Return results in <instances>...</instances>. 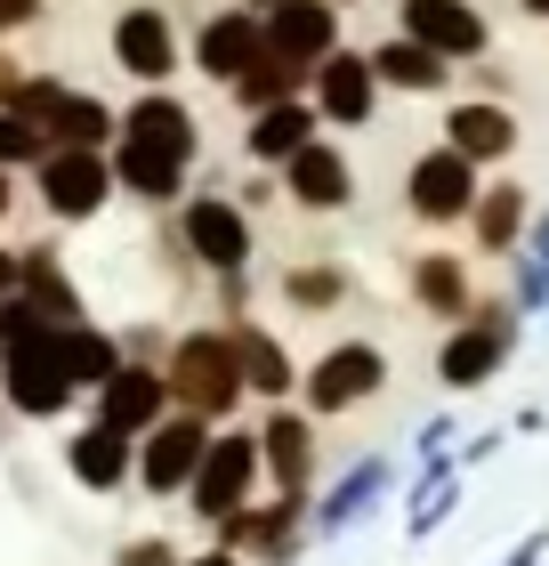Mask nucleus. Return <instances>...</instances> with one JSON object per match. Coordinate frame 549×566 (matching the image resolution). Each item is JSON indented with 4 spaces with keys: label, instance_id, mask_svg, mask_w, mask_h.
Instances as JSON below:
<instances>
[{
    "label": "nucleus",
    "instance_id": "nucleus-16",
    "mask_svg": "<svg viewBox=\"0 0 549 566\" xmlns=\"http://www.w3.org/2000/svg\"><path fill=\"white\" fill-rule=\"evenodd\" d=\"M444 146H461L468 163H509L517 154V114L502 106V97H461L453 114H444Z\"/></svg>",
    "mask_w": 549,
    "mask_h": 566
},
{
    "label": "nucleus",
    "instance_id": "nucleus-22",
    "mask_svg": "<svg viewBox=\"0 0 549 566\" xmlns=\"http://www.w3.org/2000/svg\"><path fill=\"white\" fill-rule=\"evenodd\" d=\"M219 543L226 551H258V558H292L299 551V494H283L275 510H234V518H219Z\"/></svg>",
    "mask_w": 549,
    "mask_h": 566
},
{
    "label": "nucleus",
    "instance_id": "nucleus-11",
    "mask_svg": "<svg viewBox=\"0 0 549 566\" xmlns=\"http://www.w3.org/2000/svg\"><path fill=\"white\" fill-rule=\"evenodd\" d=\"M17 114H33L49 130V146H106L114 138V114L97 106V97L65 90V82H24L17 90Z\"/></svg>",
    "mask_w": 549,
    "mask_h": 566
},
{
    "label": "nucleus",
    "instance_id": "nucleus-10",
    "mask_svg": "<svg viewBox=\"0 0 549 566\" xmlns=\"http://www.w3.org/2000/svg\"><path fill=\"white\" fill-rule=\"evenodd\" d=\"M397 24H404L412 41L444 49L453 65H477L485 49H493V24L477 17V0H397Z\"/></svg>",
    "mask_w": 549,
    "mask_h": 566
},
{
    "label": "nucleus",
    "instance_id": "nucleus-24",
    "mask_svg": "<svg viewBox=\"0 0 549 566\" xmlns=\"http://www.w3.org/2000/svg\"><path fill=\"white\" fill-rule=\"evenodd\" d=\"M65 461H73V478H82L89 494H114V485L138 470V437L114 429V421H97V429L73 437V453H65Z\"/></svg>",
    "mask_w": 549,
    "mask_h": 566
},
{
    "label": "nucleus",
    "instance_id": "nucleus-26",
    "mask_svg": "<svg viewBox=\"0 0 549 566\" xmlns=\"http://www.w3.org/2000/svg\"><path fill=\"white\" fill-rule=\"evenodd\" d=\"M122 138H146V146H162V154H187V163H194V146H202L194 114L178 106V97H162V90H146L138 106L122 114Z\"/></svg>",
    "mask_w": 549,
    "mask_h": 566
},
{
    "label": "nucleus",
    "instance_id": "nucleus-20",
    "mask_svg": "<svg viewBox=\"0 0 549 566\" xmlns=\"http://www.w3.org/2000/svg\"><path fill=\"white\" fill-rule=\"evenodd\" d=\"M114 57L122 73H138V82H170L178 73V33H170V17L162 9H129L114 24Z\"/></svg>",
    "mask_w": 549,
    "mask_h": 566
},
{
    "label": "nucleus",
    "instance_id": "nucleus-30",
    "mask_svg": "<svg viewBox=\"0 0 549 566\" xmlns=\"http://www.w3.org/2000/svg\"><path fill=\"white\" fill-rule=\"evenodd\" d=\"M412 300H421L429 316H468V268L444 260V251H421V260H412Z\"/></svg>",
    "mask_w": 549,
    "mask_h": 566
},
{
    "label": "nucleus",
    "instance_id": "nucleus-14",
    "mask_svg": "<svg viewBox=\"0 0 549 566\" xmlns=\"http://www.w3.org/2000/svg\"><path fill=\"white\" fill-rule=\"evenodd\" d=\"M170 380L154 373V365H122L106 389H97V421H114V429H129V437H146L154 421H170Z\"/></svg>",
    "mask_w": 549,
    "mask_h": 566
},
{
    "label": "nucleus",
    "instance_id": "nucleus-41",
    "mask_svg": "<svg viewBox=\"0 0 549 566\" xmlns=\"http://www.w3.org/2000/svg\"><path fill=\"white\" fill-rule=\"evenodd\" d=\"M17 90H24V73H17L9 57H0V106H17Z\"/></svg>",
    "mask_w": 549,
    "mask_h": 566
},
{
    "label": "nucleus",
    "instance_id": "nucleus-6",
    "mask_svg": "<svg viewBox=\"0 0 549 566\" xmlns=\"http://www.w3.org/2000/svg\"><path fill=\"white\" fill-rule=\"evenodd\" d=\"M202 453H211V429H202V413L178 405L170 421H154L138 437V485H146V494H187L194 470H202Z\"/></svg>",
    "mask_w": 549,
    "mask_h": 566
},
{
    "label": "nucleus",
    "instance_id": "nucleus-34",
    "mask_svg": "<svg viewBox=\"0 0 549 566\" xmlns=\"http://www.w3.org/2000/svg\"><path fill=\"white\" fill-rule=\"evenodd\" d=\"M234 340H243V380H251V389L258 397H283V389H292V356H283L275 348V332H234Z\"/></svg>",
    "mask_w": 549,
    "mask_h": 566
},
{
    "label": "nucleus",
    "instance_id": "nucleus-36",
    "mask_svg": "<svg viewBox=\"0 0 549 566\" xmlns=\"http://www.w3.org/2000/svg\"><path fill=\"white\" fill-rule=\"evenodd\" d=\"M283 300H292V307H339V300H348V275H339V268H292V275H283Z\"/></svg>",
    "mask_w": 549,
    "mask_h": 566
},
{
    "label": "nucleus",
    "instance_id": "nucleus-33",
    "mask_svg": "<svg viewBox=\"0 0 549 566\" xmlns=\"http://www.w3.org/2000/svg\"><path fill=\"white\" fill-rule=\"evenodd\" d=\"M526 316H541L549 307V219L526 227V243H517V292H509Z\"/></svg>",
    "mask_w": 549,
    "mask_h": 566
},
{
    "label": "nucleus",
    "instance_id": "nucleus-29",
    "mask_svg": "<svg viewBox=\"0 0 549 566\" xmlns=\"http://www.w3.org/2000/svg\"><path fill=\"white\" fill-rule=\"evenodd\" d=\"M258 453H267L283 494H299L307 470H316V429H307V413H275L267 429H258Z\"/></svg>",
    "mask_w": 549,
    "mask_h": 566
},
{
    "label": "nucleus",
    "instance_id": "nucleus-40",
    "mask_svg": "<svg viewBox=\"0 0 549 566\" xmlns=\"http://www.w3.org/2000/svg\"><path fill=\"white\" fill-rule=\"evenodd\" d=\"M33 9H41V0H0V33H9V24H24Z\"/></svg>",
    "mask_w": 549,
    "mask_h": 566
},
{
    "label": "nucleus",
    "instance_id": "nucleus-45",
    "mask_svg": "<svg viewBox=\"0 0 549 566\" xmlns=\"http://www.w3.org/2000/svg\"><path fill=\"white\" fill-rule=\"evenodd\" d=\"M0 219H9V170H0Z\"/></svg>",
    "mask_w": 549,
    "mask_h": 566
},
{
    "label": "nucleus",
    "instance_id": "nucleus-44",
    "mask_svg": "<svg viewBox=\"0 0 549 566\" xmlns=\"http://www.w3.org/2000/svg\"><path fill=\"white\" fill-rule=\"evenodd\" d=\"M0 292H17V260H0Z\"/></svg>",
    "mask_w": 549,
    "mask_h": 566
},
{
    "label": "nucleus",
    "instance_id": "nucleus-46",
    "mask_svg": "<svg viewBox=\"0 0 549 566\" xmlns=\"http://www.w3.org/2000/svg\"><path fill=\"white\" fill-rule=\"evenodd\" d=\"M251 9H275V0H251Z\"/></svg>",
    "mask_w": 549,
    "mask_h": 566
},
{
    "label": "nucleus",
    "instance_id": "nucleus-5",
    "mask_svg": "<svg viewBox=\"0 0 549 566\" xmlns=\"http://www.w3.org/2000/svg\"><path fill=\"white\" fill-rule=\"evenodd\" d=\"M114 195V154L106 146H49L41 154V202L57 219H97Z\"/></svg>",
    "mask_w": 549,
    "mask_h": 566
},
{
    "label": "nucleus",
    "instance_id": "nucleus-9",
    "mask_svg": "<svg viewBox=\"0 0 549 566\" xmlns=\"http://www.w3.org/2000/svg\"><path fill=\"white\" fill-rule=\"evenodd\" d=\"M307 97H316V114L331 122V130H363L372 106H380L372 49H331V57L316 65V82H307Z\"/></svg>",
    "mask_w": 549,
    "mask_h": 566
},
{
    "label": "nucleus",
    "instance_id": "nucleus-4",
    "mask_svg": "<svg viewBox=\"0 0 549 566\" xmlns=\"http://www.w3.org/2000/svg\"><path fill=\"white\" fill-rule=\"evenodd\" d=\"M517 324H526V307H517V300H509V307H485L477 324H461L453 340L436 348V380H444V389H485V380L509 365Z\"/></svg>",
    "mask_w": 549,
    "mask_h": 566
},
{
    "label": "nucleus",
    "instance_id": "nucleus-17",
    "mask_svg": "<svg viewBox=\"0 0 549 566\" xmlns=\"http://www.w3.org/2000/svg\"><path fill=\"white\" fill-rule=\"evenodd\" d=\"M388 478H397V470H388L380 453H363L339 485H324V494H316V518H307V534H316V543H339V534H348V526L363 518V510H372V502L388 494Z\"/></svg>",
    "mask_w": 549,
    "mask_h": 566
},
{
    "label": "nucleus",
    "instance_id": "nucleus-18",
    "mask_svg": "<svg viewBox=\"0 0 549 566\" xmlns=\"http://www.w3.org/2000/svg\"><path fill=\"white\" fill-rule=\"evenodd\" d=\"M372 73H380V90H397V97H436L444 82H453V57L429 49V41H412L404 24H397V33L372 49Z\"/></svg>",
    "mask_w": 549,
    "mask_h": 566
},
{
    "label": "nucleus",
    "instance_id": "nucleus-43",
    "mask_svg": "<svg viewBox=\"0 0 549 566\" xmlns=\"http://www.w3.org/2000/svg\"><path fill=\"white\" fill-rule=\"evenodd\" d=\"M517 9H526L534 24H549V0H517Z\"/></svg>",
    "mask_w": 549,
    "mask_h": 566
},
{
    "label": "nucleus",
    "instance_id": "nucleus-7",
    "mask_svg": "<svg viewBox=\"0 0 549 566\" xmlns=\"http://www.w3.org/2000/svg\"><path fill=\"white\" fill-rule=\"evenodd\" d=\"M267 470V453H258V437H243V429H226V437H211V453H202V470H194V510L202 518H234V510L251 502V478Z\"/></svg>",
    "mask_w": 549,
    "mask_h": 566
},
{
    "label": "nucleus",
    "instance_id": "nucleus-23",
    "mask_svg": "<svg viewBox=\"0 0 549 566\" xmlns=\"http://www.w3.org/2000/svg\"><path fill=\"white\" fill-rule=\"evenodd\" d=\"M316 122H324V114H316V97H283V106H258V114H251V138H243V146H251V163H275V170H283L307 138H316Z\"/></svg>",
    "mask_w": 549,
    "mask_h": 566
},
{
    "label": "nucleus",
    "instance_id": "nucleus-2",
    "mask_svg": "<svg viewBox=\"0 0 549 566\" xmlns=\"http://www.w3.org/2000/svg\"><path fill=\"white\" fill-rule=\"evenodd\" d=\"M0 389H9V405L17 413H33V421H49V413H65V397L82 389V380L65 373V348H57V324H33L24 340L0 356Z\"/></svg>",
    "mask_w": 549,
    "mask_h": 566
},
{
    "label": "nucleus",
    "instance_id": "nucleus-39",
    "mask_svg": "<svg viewBox=\"0 0 549 566\" xmlns=\"http://www.w3.org/2000/svg\"><path fill=\"white\" fill-rule=\"evenodd\" d=\"M122 566H170V543H129Z\"/></svg>",
    "mask_w": 549,
    "mask_h": 566
},
{
    "label": "nucleus",
    "instance_id": "nucleus-12",
    "mask_svg": "<svg viewBox=\"0 0 549 566\" xmlns=\"http://www.w3.org/2000/svg\"><path fill=\"white\" fill-rule=\"evenodd\" d=\"M187 251L219 275H243L251 268V219L234 211L226 195H194L187 202Z\"/></svg>",
    "mask_w": 549,
    "mask_h": 566
},
{
    "label": "nucleus",
    "instance_id": "nucleus-1",
    "mask_svg": "<svg viewBox=\"0 0 549 566\" xmlns=\"http://www.w3.org/2000/svg\"><path fill=\"white\" fill-rule=\"evenodd\" d=\"M243 389H251V380H243V340H234V332H187V340H178V356H170V397L187 405V413L219 421Z\"/></svg>",
    "mask_w": 549,
    "mask_h": 566
},
{
    "label": "nucleus",
    "instance_id": "nucleus-15",
    "mask_svg": "<svg viewBox=\"0 0 549 566\" xmlns=\"http://www.w3.org/2000/svg\"><path fill=\"white\" fill-rule=\"evenodd\" d=\"M283 187H292L299 211H348V195H356V170H348V154L324 146V138H307L292 163H283Z\"/></svg>",
    "mask_w": 549,
    "mask_h": 566
},
{
    "label": "nucleus",
    "instance_id": "nucleus-3",
    "mask_svg": "<svg viewBox=\"0 0 549 566\" xmlns=\"http://www.w3.org/2000/svg\"><path fill=\"white\" fill-rule=\"evenodd\" d=\"M477 163H468L461 146H429L421 163L404 170V211L421 219V227H453V219H468L477 211Z\"/></svg>",
    "mask_w": 549,
    "mask_h": 566
},
{
    "label": "nucleus",
    "instance_id": "nucleus-21",
    "mask_svg": "<svg viewBox=\"0 0 549 566\" xmlns=\"http://www.w3.org/2000/svg\"><path fill=\"white\" fill-rule=\"evenodd\" d=\"M307 82H316V65H299L292 57V49H258V57L243 65V73H234V106H243V114H258V106H283V97H307Z\"/></svg>",
    "mask_w": 549,
    "mask_h": 566
},
{
    "label": "nucleus",
    "instance_id": "nucleus-31",
    "mask_svg": "<svg viewBox=\"0 0 549 566\" xmlns=\"http://www.w3.org/2000/svg\"><path fill=\"white\" fill-rule=\"evenodd\" d=\"M17 292L33 300L49 324H73V316H82V300H73V283H65V268L49 260V251H33V260H17Z\"/></svg>",
    "mask_w": 549,
    "mask_h": 566
},
{
    "label": "nucleus",
    "instance_id": "nucleus-38",
    "mask_svg": "<svg viewBox=\"0 0 549 566\" xmlns=\"http://www.w3.org/2000/svg\"><path fill=\"white\" fill-rule=\"evenodd\" d=\"M541 558H549V526H534V534H526V543H517L502 566H541Z\"/></svg>",
    "mask_w": 549,
    "mask_h": 566
},
{
    "label": "nucleus",
    "instance_id": "nucleus-25",
    "mask_svg": "<svg viewBox=\"0 0 549 566\" xmlns=\"http://www.w3.org/2000/svg\"><path fill=\"white\" fill-rule=\"evenodd\" d=\"M468 227H477V251H493V260H509L517 243H526V227H534V202H526V187H485L477 195V211H468Z\"/></svg>",
    "mask_w": 549,
    "mask_h": 566
},
{
    "label": "nucleus",
    "instance_id": "nucleus-8",
    "mask_svg": "<svg viewBox=\"0 0 549 566\" xmlns=\"http://www.w3.org/2000/svg\"><path fill=\"white\" fill-rule=\"evenodd\" d=\"M388 389V356L380 340H339L316 356V373H307V405L316 413H348V405H372Z\"/></svg>",
    "mask_w": 549,
    "mask_h": 566
},
{
    "label": "nucleus",
    "instance_id": "nucleus-19",
    "mask_svg": "<svg viewBox=\"0 0 549 566\" xmlns=\"http://www.w3.org/2000/svg\"><path fill=\"white\" fill-rule=\"evenodd\" d=\"M267 41L292 49L299 65H324L339 49V0H275L267 9Z\"/></svg>",
    "mask_w": 549,
    "mask_h": 566
},
{
    "label": "nucleus",
    "instance_id": "nucleus-13",
    "mask_svg": "<svg viewBox=\"0 0 549 566\" xmlns=\"http://www.w3.org/2000/svg\"><path fill=\"white\" fill-rule=\"evenodd\" d=\"M258 49H267V9H251V0H243V9H219V17L194 33V65L211 73V82H234Z\"/></svg>",
    "mask_w": 549,
    "mask_h": 566
},
{
    "label": "nucleus",
    "instance_id": "nucleus-32",
    "mask_svg": "<svg viewBox=\"0 0 549 566\" xmlns=\"http://www.w3.org/2000/svg\"><path fill=\"white\" fill-rule=\"evenodd\" d=\"M57 348H65V373H73V380H97V389H106V380L122 373V348L106 340V332H89L82 316L57 324Z\"/></svg>",
    "mask_w": 549,
    "mask_h": 566
},
{
    "label": "nucleus",
    "instance_id": "nucleus-35",
    "mask_svg": "<svg viewBox=\"0 0 549 566\" xmlns=\"http://www.w3.org/2000/svg\"><path fill=\"white\" fill-rule=\"evenodd\" d=\"M49 154V130L33 114H17V106H0V170H17V163H41Z\"/></svg>",
    "mask_w": 549,
    "mask_h": 566
},
{
    "label": "nucleus",
    "instance_id": "nucleus-27",
    "mask_svg": "<svg viewBox=\"0 0 549 566\" xmlns=\"http://www.w3.org/2000/svg\"><path fill=\"white\" fill-rule=\"evenodd\" d=\"M114 178L129 195H146V202H170L178 187H187V154H162V146H146V138H122L114 146Z\"/></svg>",
    "mask_w": 549,
    "mask_h": 566
},
{
    "label": "nucleus",
    "instance_id": "nucleus-28",
    "mask_svg": "<svg viewBox=\"0 0 549 566\" xmlns=\"http://www.w3.org/2000/svg\"><path fill=\"white\" fill-rule=\"evenodd\" d=\"M461 510V453H436L421 485H412V510H404V543H429V534Z\"/></svg>",
    "mask_w": 549,
    "mask_h": 566
},
{
    "label": "nucleus",
    "instance_id": "nucleus-42",
    "mask_svg": "<svg viewBox=\"0 0 549 566\" xmlns=\"http://www.w3.org/2000/svg\"><path fill=\"white\" fill-rule=\"evenodd\" d=\"M187 566H243V551H226V543H219L211 558H187Z\"/></svg>",
    "mask_w": 549,
    "mask_h": 566
},
{
    "label": "nucleus",
    "instance_id": "nucleus-37",
    "mask_svg": "<svg viewBox=\"0 0 549 566\" xmlns=\"http://www.w3.org/2000/svg\"><path fill=\"white\" fill-rule=\"evenodd\" d=\"M421 453L436 461V453H453V413H436V421H421Z\"/></svg>",
    "mask_w": 549,
    "mask_h": 566
}]
</instances>
